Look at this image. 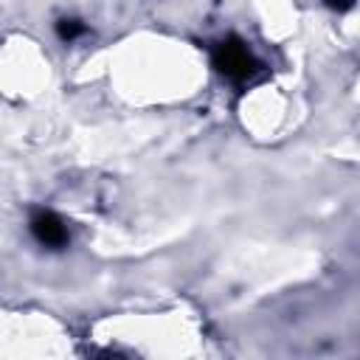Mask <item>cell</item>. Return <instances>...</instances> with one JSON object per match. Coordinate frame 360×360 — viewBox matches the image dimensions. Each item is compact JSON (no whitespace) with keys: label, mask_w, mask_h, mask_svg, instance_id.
Here are the masks:
<instances>
[{"label":"cell","mask_w":360,"mask_h":360,"mask_svg":"<svg viewBox=\"0 0 360 360\" xmlns=\"http://www.w3.org/2000/svg\"><path fill=\"white\" fill-rule=\"evenodd\" d=\"M214 68L222 76H228L233 82H242L256 70V59H253V53L248 51V45L239 37H228L214 51Z\"/></svg>","instance_id":"obj_1"},{"label":"cell","mask_w":360,"mask_h":360,"mask_svg":"<svg viewBox=\"0 0 360 360\" xmlns=\"http://www.w3.org/2000/svg\"><path fill=\"white\" fill-rule=\"evenodd\" d=\"M31 233L45 248H65L68 245V228L53 211H37L31 217Z\"/></svg>","instance_id":"obj_2"},{"label":"cell","mask_w":360,"mask_h":360,"mask_svg":"<svg viewBox=\"0 0 360 360\" xmlns=\"http://www.w3.org/2000/svg\"><path fill=\"white\" fill-rule=\"evenodd\" d=\"M56 34H59V39L70 42V39L84 34V22H79V20H59L56 22Z\"/></svg>","instance_id":"obj_3"},{"label":"cell","mask_w":360,"mask_h":360,"mask_svg":"<svg viewBox=\"0 0 360 360\" xmlns=\"http://www.w3.org/2000/svg\"><path fill=\"white\" fill-rule=\"evenodd\" d=\"M352 3H354V0H326V6H332V8H340V11H343V8H349Z\"/></svg>","instance_id":"obj_4"}]
</instances>
